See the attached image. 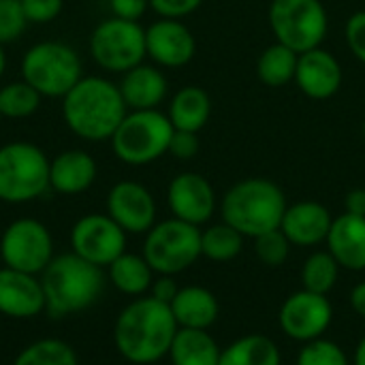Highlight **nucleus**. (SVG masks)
I'll list each match as a JSON object with an SVG mask.
<instances>
[{
  "label": "nucleus",
  "mask_w": 365,
  "mask_h": 365,
  "mask_svg": "<svg viewBox=\"0 0 365 365\" xmlns=\"http://www.w3.org/2000/svg\"><path fill=\"white\" fill-rule=\"evenodd\" d=\"M167 203L173 218L201 227L212 220L218 199L212 182L195 171L178 173L167 188Z\"/></svg>",
  "instance_id": "obj_14"
},
{
  "label": "nucleus",
  "mask_w": 365,
  "mask_h": 365,
  "mask_svg": "<svg viewBox=\"0 0 365 365\" xmlns=\"http://www.w3.org/2000/svg\"><path fill=\"white\" fill-rule=\"evenodd\" d=\"M96 173V160L88 152L66 150L49 163V188L58 195L75 197L94 184Z\"/></svg>",
  "instance_id": "obj_21"
},
{
  "label": "nucleus",
  "mask_w": 365,
  "mask_h": 365,
  "mask_svg": "<svg viewBox=\"0 0 365 365\" xmlns=\"http://www.w3.org/2000/svg\"><path fill=\"white\" fill-rule=\"evenodd\" d=\"M252 248H255L257 259L267 267L284 265L291 255V242L287 240V235L280 229H274V231H267V233L255 237Z\"/></svg>",
  "instance_id": "obj_34"
},
{
  "label": "nucleus",
  "mask_w": 365,
  "mask_h": 365,
  "mask_svg": "<svg viewBox=\"0 0 365 365\" xmlns=\"http://www.w3.org/2000/svg\"><path fill=\"white\" fill-rule=\"evenodd\" d=\"M0 118H2V115H0Z\"/></svg>",
  "instance_id": "obj_48"
},
{
  "label": "nucleus",
  "mask_w": 365,
  "mask_h": 365,
  "mask_svg": "<svg viewBox=\"0 0 365 365\" xmlns=\"http://www.w3.org/2000/svg\"><path fill=\"white\" fill-rule=\"evenodd\" d=\"M141 255L154 274L178 276L201 259V227L173 216L156 222L145 233Z\"/></svg>",
  "instance_id": "obj_8"
},
{
  "label": "nucleus",
  "mask_w": 365,
  "mask_h": 365,
  "mask_svg": "<svg viewBox=\"0 0 365 365\" xmlns=\"http://www.w3.org/2000/svg\"><path fill=\"white\" fill-rule=\"evenodd\" d=\"M178 291H180V287H178V282H175V276L156 274V278H154V282H152V287H150V293H148V295L169 306V304L175 299Z\"/></svg>",
  "instance_id": "obj_41"
},
{
  "label": "nucleus",
  "mask_w": 365,
  "mask_h": 365,
  "mask_svg": "<svg viewBox=\"0 0 365 365\" xmlns=\"http://www.w3.org/2000/svg\"><path fill=\"white\" fill-rule=\"evenodd\" d=\"M295 365H349V355L338 342L319 338L302 346Z\"/></svg>",
  "instance_id": "obj_33"
},
{
  "label": "nucleus",
  "mask_w": 365,
  "mask_h": 365,
  "mask_svg": "<svg viewBox=\"0 0 365 365\" xmlns=\"http://www.w3.org/2000/svg\"><path fill=\"white\" fill-rule=\"evenodd\" d=\"M269 28L276 43L304 53L323 45L329 30V15L321 0H272Z\"/></svg>",
  "instance_id": "obj_9"
},
{
  "label": "nucleus",
  "mask_w": 365,
  "mask_h": 365,
  "mask_svg": "<svg viewBox=\"0 0 365 365\" xmlns=\"http://www.w3.org/2000/svg\"><path fill=\"white\" fill-rule=\"evenodd\" d=\"M284 190L267 178H246L235 182L220 199L222 222L237 229L244 237H259L280 229L287 212Z\"/></svg>",
  "instance_id": "obj_4"
},
{
  "label": "nucleus",
  "mask_w": 365,
  "mask_h": 365,
  "mask_svg": "<svg viewBox=\"0 0 365 365\" xmlns=\"http://www.w3.org/2000/svg\"><path fill=\"white\" fill-rule=\"evenodd\" d=\"M21 77L41 96L64 98L83 77L79 53L60 41L32 45L21 58Z\"/></svg>",
  "instance_id": "obj_7"
},
{
  "label": "nucleus",
  "mask_w": 365,
  "mask_h": 365,
  "mask_svg": "<svg viewBox=\"0 0 365 365\" xmlns=\"http://www.w3.org/2000/svg\"><path fill=\"white\" fill-rule=\"evenodd\" d=\"M299 53L282 43H272L257 60V77L269 88H284L295 81Z\"/></svg>",
  "instance_id": "obj_28"
},
{
  "label": "nucleus",
  "mask_w": 365,
  "mask_h": 365,
  "mask_svg": "<svg viewBox=\"0 0 365 365\" xmlns=\"http://www.w3.org/2000/svg\"><path fill=\"white\" fill-rule=\"evenodd\" d=\"M351 308H353L355 314L365 319V280L353 287V291H351Z\"/></svg>",
  "instance_id": "obj_43"
},
{
  "label": "nucleus",
  "mask_w": 365,
  "mask_h": 365,
  "mask_svg": "<svg viewBox=\"0 0 365 365\" xmlns=\"http://www.w3.org/2000/svg\"><path fill=\"white\" fill-rule=\"evenodd\" d=\"M344 38L351 49V53L365 64V11H355L346 26H344Z\"/></svg>",
  "instance_id": "obj_36"
},
{
  "label": "nucleus",
  "mask_w": 365,
  "mask_h": 365,
  "mask_svg": "<svg viewBox=\"0 0 365 365\" xmlns=\"http://www.w3.org/2000/svg\"><path fill=\"white\" fill-rule=\"evenodd\" d=\"M6 68V56H4V49H2V43H0V77Z\"/></svg>",
  "instance_id": "obj_45"
},
{
  "label": "nucleus",
  "mask_w": 365,
  "mask_h": 365,
  "mask_svg": "<svg viewBox=\"0 0 365 365\" xmlns=\"http://www.w3.org/2000/svg\"><path fill=\"white\" fill-rule=\"evenodd\" d=\"M26 19L32 24H49L53 21L64 6V0H21Z\"/></svg>",
  "instance_id": "obj_37"
},
{
  "label": "nucleus",
  "mask_w": 365,
  "mask_h": 365,
  "mask_svg": "<svg viewBox=\"0 0 365 365\" xmlns=\"http://www.w3.org/2000/svg\"><path fill=\"white\" fill-rule=\"evenodd\" d=\"M334 323V306L327 295L312 291L291 293L278 312V325L289 340L299 344L325 338L327 329Z\"/></svg>",
  "instance_id": "obj_13"
},
{
  "label": "nucleus",
  "mask_w": 365,
  "mask_h": 365,
  "mask_svg": "<svg viewBox=\"0 0 365 365\" xmlns=\"http://www.w3.org/2000/svg\"><path fill=\"white\" fill-rule=\"evenodd\" d=\"M169 308L178 327L182 329H210L220 317L218 297L210 289L199 284L180 287Z\"/></svg>",
  "instance_id": "obj_23"
},
{
  "label": "nucleus",
  "mask_w": 365,
  "mask_h": 365,
  "mask_svg": "<svg viewBox=\"0 0 365 365\" xmlns=\"http://www.w3.org/2000/svg\"><path fill=\"white\" fill-rule=\"evenodd\" d=\"M199 133H188V130H173L171 143H169V154L178 160H192L199 154Z\"/></svg>",
  "instance_id": "obj_39"
},
{
  "label": "nucleus",
  "mask_w": 365,
  "mask_h": 365,
  "mask_svg": "<svg viewBox=\"0 0 365 365\" xmlns=\"http://www.w3.org/2000/svg\"><path fill=\"white\" fill-rule=\"evenodd\" d=\"M103 267L88 263L75 252L58 255L41 274L45 312L51 319H66L90 310L105 291Z\"/></svg>",
  "instance_id": "obj_3"
},
{
  "label": "nucleus",
  "mask_w": 365,
  "mask_h": 365,
  "mask_svg": "<svg viewBox=\"0 0 365 365\" xmlns=\"http://www.w3.org/2000/svg\"><path fill=\"white\" fill-rule=\"evenodd\" d=\"M90 53L94 62L109 73H126L143 62L145 28L139 21L109 17L101 21L90 36Z\"/></svg>",
  "instance_id": "obj_10"
},
{
  "label": "nucleus",
  "mask_w": 365,
  "mask_h": 365,
  "mask_svg": "<svg viewBox=\"0 0 365 365\" xmlns=\"http://www.w3.org/2000/svg\"><path fill=\"white\" fill-rule=\"evenodd\" d=\"M49 158L28 141L0 148V201L28 203L49 190Z\"/></svg>",
  "instance_id": "obj_6"
},
{
  "label": "nucleus",
  "mask_w": 365,
  "mask_h": 365,
  "mask_svg": "<svg viewBox=\"0 0 365 365\" xmlns=\"http://www.w3.org/2000/svg\"><path fill=\"white\" fill-rule=\"evenodd\" d=\"M340 265L329 255V250H317L312 252L302 267V289L329 295L340 278Z\"/></svg>",
  "instance_id": "obj_30"
},
{
  "label": "nucleus",
  "mask_w": 365,
  "mask_h": 365,
  "mask_svg": "<svg viewBox=\"0 0 365 365\" xmlns=\"http://www.w3.org/2000/svg\"><path fill=\"white\" fill-rule=\"evenodd\" d=\"M126 235L109 214H86L71 229V252L107 269L126 252Z\"/></svg>",
  "instance_id": "obj_12"
},
{
  "label": "nucleus",
  "mask_w": 365,
  "mask_h": 365,
  "mask_svg": "<svg viewBox=\"0 0 365 365\" xmlns=\"http://www.w3.org/2000/svg\"><path fill=\"white\" fill-rule=\"evenodd\" d=\"M173 130L175 128L167 113L158 109H143L126 113L109 141L113 154L122 163L143 167L169 154Z\"/></svg>",
  "instance_id": "obj_5"
},
{
  "label": "nucleus",
  "mask_w": 365,
  "mask_h": 365,
  "mask_svg": "<svg viewBox=\"0 0 365 365\" xmlns=\"http://www.w3.org/2000/svg\"><path fill=\"white\" fill-rule=\"evenodd\" d=\"M41 105V94L28 81H11L0 88V115L11 120L30 118Z\"/></svg>",
  "instance_id": "obj_32"
},
{
  "label": "nucleus",
  "mask_w": 365,
  "mask_h": 365,
  "mask_svg": "<svg viewBox=\"0 0 365 365\" xmlns=\"http://www.w3.org/2000/svg\"><path fill=\"white\" fill-rule=\"evenodd\" d=\"M28 26L21 0H0V43H11L24 34Z\"/></svg>",
  "instance_id": "obj_35"
},
{
  "label": "nucleus",
  "mask_w": 365,
  "mask_h": 365,
  "mask_svg": "<svg viewBox=\"0 0 365 365\" xmlns=\"http://www.w3.org/2000/svg\"><path fill=\"white\" fill-rule=\"evenodd\" d=\"M109 6H111L113 17L139 21L148 11L150 0H109Z\"/></svg>",
  "instance_id": "obj_40"
},
{
  "label": "nucleus",
  "mask_w": 365,
  "mask_h": 365,
  "mask_svg": "<svg viewBox=\"0 0 365 365\" xmlns=\"http://www.w3.org/2000/svg\"><path fill=\"white\" fill-rule=\"evenodd\" d=\"M126 103L118 83L105 77H81L62 98L66 126L86 141H109L124 120Z\"/></svg>",
  "instance_id": "obj_2"
},
{
  "label": "nucleus",
  "mask_w": 365,
  "mask_h": 365,
  "mask_svg": "<svg viewBox=\"0 0 365 365\" xmlns=\"http://www.w3.org/2000/svg\"><path fill=\"white\" fill-rule=\"evenodd\" d=\"M201 4L203 0H150L152 11L167 19H182L195 13Z\"/></svg>",
  "instance_id": "obj_38"
},
{
  "label": "nucleus",
  "mask_w": 365,
  "mask_h": 365,
  "mask_svg": "<svg viewBox=\"0 0 365 365\" xmlns=\"http://www.w3.org/2000/svg\"><path fill=\"white\" fill-rule=\"evenodd\" d=\"M0 259L4 267L41 276L53 259V237L41 220L17 218L2 231Z\"/></svg>",
  "instance_id": "obj_11"
},
{
  "label": "nucleus",
  "mask_w": 365,
  "mask_h": 365,
  "mask_svg": "<svg viewBox=\"0 0 365 365\" xmlns=\"http://www.w3.org/2000/svg\"><path fill=\"white\" fill-rule=\"evenodd\" d=\"M167 115L175 130L199 133L212 118V96L201 86H184L173 94Z\"/></svg>",
  "instance_id": "obj_24"
},
{
  "label": "nucleus",
  "mask_w": 365,
  "mask_h": 365,
  "mask_svg": "<svg viewBox=\"0 0 365 365\" xmlns=\"http://www.w3.org/2000/svg\"><path fill=\"white\" fill-rule=\"evenodd\" d=\"M342 81H344L342 64L331 51L323 47H314L310 51L299 53L295 83L308 98L327 101L340 92Z\"/></svg>",
  "instance_id": "obj_17"
},
{
  "label": "nucleus",
  "mask_w": 365,
  "mask_h": 365,
  "mask_svg": "<svg viewBox=\"0 0 365 365\" xmlns=\"http://www.w3.org/2000/svg\"><path fill=\"white\" fill-rule=\"evenodd\" d=\"M145 51L154 64L182 68L197 53V38L182 19L160 17L145 28Z\"/></svg>",
  "instance_id": "obj_16"
},
{
  "label": "nucleus",
  "mask_w": 365,
  "mask_h": 365,
  "mask_svg": "<svg viewBox=\"0 0 365 365\" xmlns=\"http://www.w3.org/2000/svg\"><path fill=\"white\" fill-rule=\"evenodd\" d=\"M178 329L171 308L150 295H143L135 297L118 314L113 325V344L128 364H158L169 355Z\"/></svg>",
  "instance_id": "obj_1"
},
{
  "label": "nucleus",
  "mask_w": 365,
  "mask_h": 365,
  "mask_svg": "<svg viewBox=\"0 0 365 365\" xmlns=\"http://www.w3.org/2000/svg\"><path fill=\"white\" fill-rule=\"evenodd\" d=\"M120 94L128 109H158V105L167 98L169 83L160 68L152 64H139L126 73H122V81L118 83Z\"/></svg>",
  "instance_id": "obj_22"
},
{
  "label": "nucleus",
  "mask_w": 365,
  "mask_h": 365,
  "mask_svg": "<svg viewBox=\"0 0 365 365\" xmlns=\"http://www.w3.org/2000/svg\"><path fill=\"white\" fill-rule=\"evenodd\" d=\"M222 349L210 329H178L169 349L171 365H218Z\"/></svg>",
  "instance_id": "obj_25"
},
{
  "label": "nucleus",
  "mask_w": 365,
  "mask_h": 365,
  "mask_svg": "<svg viewBox=\"0 0 365 365\" xmlns=\"http://www.w3.org/2000/svg\"><path fill=\"white\" fill-rule=\"evenodd\" d=\"M344 212L365 216V188H353L344 197Z\"/></svg>",
  "instance_id": "obj_42"
},
{
  "label": "nucleus",
  "mask_w": 365,
  "mask_h": 365,
  "mask_svg": "<svg viewBox=\"0 0 365 365\" xmlns=\"http://www.w3.org/2000/svg\"><path fill=\"white\" fill-rule=\"evenodd\" d=\"M156 274L143 255L124 252L107 267V280L115 291L128 297H143L150 293Z\"/></svg>",
  "instance_id": "obj_26"
},
{
  "label": "nucleus",
  "mask_w": 365,
  "mask_h": 365,
  "mask_svg": "<svg viewBox=\"0 0 365 365\" xmlns=\"http://www.w3.org/2000/svg\"><path fill=\"white\" fill-rule=\"evenodd\" d=\"M244 240L237 229L220 220L201 231V257L214 263H229L242 255Z\"/></svg>",
  "instance_id": "obj_29"
},
{
  "label": "nucleus",
  "mask_w": 365,
  "mask_h": 365,
  "mask_svg": "<svg viewBox=\"0 0 365 365\" xmlns=\"http://www.w3.org/2000/svg\"><path fill=\"white\" fill-rule=\"evenodd\" d=\"M45 312V293L34 274L0 267V314L17 321L36 319Z\"/></svg>",
  "instance_id": "obj_18"
},
{
  "label": "nucleus",
  "mask_w": 365,
  "mask_h": 365,
  "mask_svg": "<svg viewBox=\"0 0 365 365\" xmlns=\"http://www.w3.org/2000/svg\"><path fill=\"white\" fill-rule=\"evenodd\" d=\"M218 365H282V355L272 338L246 334L222 349Z\"/></svg>",
  "instance_id": "obj_27"
},
{
  "label": "nucleus",
  "mask_w": 365,
  "mask_h": 365,
  "mask_svg": "<svg viewBox=\"0 0 365 365\" xmlns=\"http://www.w3.org/2000/svg\"><path fill=\"white\" fill-rule=\"evenodd\" d=\"M13 365H79V359L68 342L43 338L21 349Z\"/></svg>",
  "instance_id": "obj_31"
},
{
  "label": "nucleus",
  "mask_w": 365,
  "mask_h": 365,
  "mask_svg": "<svg viewBox=\"0 0 365 365\" xmlns=\"http://www.w3.org/2000/svg\"><path fill=\"white\" fill-rule=\"evenodd\" d=\"M269 2H272V0H269Z\"/></svg>",
  "instance_id": "obj_47"
},
{
  "label": "nucleus",
  "mask_w": 365,
  "mask_h": 365,
  "mask_svg": "<svg viewBox=\"0 0 365 365\" xmlns=\"http://www.w3.org/2000/svg\"><path fill=\"white\" fill-rule=\"evenodd\" d=\"M353 365H365V336L359 340L355 355H353Z\"/></svg>",
  "instance_id": "obj_44"
},
{
  "label": "nucleus",
  "mask_w": 365,
  "mask_h": 365,
  "mask_svg": "<svg viewBox=\"0 0 365 365\" xmlns=\"http://www.w3.org/2000/svg\"><path fill=\"white\" fill-rule=\"evenodd\" d=\"M334 216L319 201H297L287 205L284 218L280 222V231L287 235L291 246L314 248L327 242Z\"/></svg>",
  "instance_id": "obj_19"
},
{
  "label": "nucleus",
  "mask_w": 365,
  "mask_h": 365,
  "mask_svg": "<svg viewBox=\"0 0 365 365\" xmlns=\"http://www.w3.org/2000/svg\"><path fill=\"white\" fill-rule=\"evenodd\" d=\"M327 250L346 272H365V216L340 214L334 218Z\"/></svg>",
  "instance_id": "obj_20"
},
{
  "label": "nucleus",
  "mask_w": 365,
  "mask_h": 365,
  "mask_svg": "<svg viewBox=\"0 0 365 365\" xmlns=\"http://www.w3.org/2000/svg\"><path fill=\"white\" fill-rule=\"evenodd\" d=\"M107 214L133 235H143L156 225V201L148 186L122 180L107 195Z\"/></svg>",
  "instance_id": "obj_15"
},
{
  "label": "nucleus",
  "mask_w": 365,
  "mask_h": 365,
  "mask_svg": "<svg viewBox=\"0 0 365 365\" xmlns=\"http://www.w3.org/2000/svg\"><path fill=\"white\" fill-rule=\"evenodd\" d=\"M361 133H364V137H365V118H364V122H361Z\"/></svg>",
  "instance_id": "obj_46"
}]
</instances>
